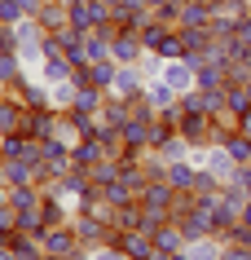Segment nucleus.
<instances>
[{
  "instance_id": "obj_9",
  "label": "nucleus",
  "mask_w": 251,
  "mask_h": 260,
  "mask_svg": "<svg viewBox=\"0 0 251 260\" xmlns=\"http://www.w3.org/2000/svg\"><path fill=\"white\" fill-rule=\"evenodd\" d=\"M146 102H150V106H154V115H159V110L176 106V102H181V93H176V88H172V84H167L163 75H154V80H146Z\"/></svg>"
},
{
  "instance_id": "obj_1",
  "label": "nucleus",
  "mask_w": 251,
  "mask_h": 260,
  "mask_svg": "<svg viewBox=\"0 0 251 260\" xmlns=\"http://www.w3.org/2000/svg\"><path fill=\"white\" fill-rule=\"evenodd\" d=\"M0 181L14 190V185H44V168L31 164V159H0Z\"/></svg>"
},
{
  "instance_id": "obj_4",
  "label": "nucleus",
  "mask_w": 251,
  "mask_h": 260,
  "mask_svg": "<svg viewBox=\"0 0 251 260\" xmlns=\"http://www.w3.org/2000/svg\"><path fill=\"white\" fill-rule=\"evenodd\" d=\"M111 97H124V102L146 97V75H141V67H119V75L111 84Z\"/></svg>"
},
{
  "instance_id": "obj_22",
  "label": "nucleus",
  "mask_w": 251,
  "mask_h": 260,
  "mask_svg": "<svg viewBox=\"0 0 251 260\" xmlns=\"http://www.w3.org/2000/svg\"><path fill=\"white\" fill-rule=\"evenodd\" d=\"M88 177H93V185H111V181H119V159H101V164L88 168Z\"/></svg>"
},
{
  "instance_id": "obj_19",
  "label": "nucleus",
  "mask_w": 251,
  "mask_h": 260,
  "mask_svg": "<svg viewBox=\"0 0 251 260\" xmlns=\"http://www.w3.org/2000/svg\"><path fill=\"white\" fill-rule=\"evenodd\" d=\"M154 154H159L163 164H176V159H190V141H185L181 133H172V137H167V141H163V146H159Z\"/></svg>"
},
{
  "instance_id": "obj_27",
  "label": "nucleus",
  "mask_w": 251,
  "mask_h": 260,
  "mask_svg": "<svg viewBox=\"0 0 251 260\" xmlns=\"http://www.w3.org/2000/svg\"><path fill=\"white\" fill-rule=\"evenodd\" d=\"M234 36H238V40H247V44H251V9H247L242 18H238V31H234Z\"/></svg>"
},
{
  "instance_id": "obj_26",
  "label": "nucleus",
  "mask_w": 251,
  "mask_h": 260,
  "mask_svg": "<svg viewBox=\"0 0 251 260\" xmlns=\"http://www.w3.org/2000/svg\"><path fill=\"white\" fill-rule=\"evenodd\" d=\"M0 53H18V36H14V27H0Z\"/></svg>"
},
{
  "instance_id": "obj_20",
  "label": "nucleus",
  "mask_w": 251,
  "mask_h": 260,
  "mask_svg": "<svg viewBox=\"0 0 251 260\" xmlns=\"http://www.w3.org/2000/svg\"><path fill=\"white\" fill-rule=\"evenodd\" d=\"M154 53L163 57V62H176V57H185V44H181V27H172L163 36V40H159V49H154Z\"/></svg>"
},
{
  "instance_id": "obj_31",
  "label": "nucleus",
  "mask_w": 251,
  "mask_h": 260,
  "mask_svg": "<svg viewBox=\"0 0 251 260\" xmlns=\"http://www.w3.org/2000/svg\"><path fill=\"white\" fill-rule=\"evenodd\" d=\"M40 260H66V256H53V251H44V256Z\"/></svg>"
},
{
  "instance_id": "obj_5",
  "label": "nucleus",
  "mask_w": 251,
  "mask_h": 260,
  "mask_svg": "<svg viewBox=\"0 0 251 260\" xmlns=\"http://www.w3.org/2000/svg\"><path fill=\"white\" fill-rule=\"evenodd\" d=\"M172 199H176V190L167 185V177L146 181V190L137 194V203H141V207H159V212H172Z\"/></svg>"
},
{
  "instance_id": "obj_15",
  "label": "nucleus",
  "mask_w": 251,
  "mask_h": 260,
  "mask_svg": "<svg viewBox=\"0 0 251 260\" xmlns=\"http://www.w3.org/2000/svg\"><path fill=\"white\" fill-rule=\"evenodd\" d=\"M167 185L172 190H194V177H198V168L190 164V159H176V164H167Z\"/></svg>"
},
{
  "instance_id": "obj_28",
  "label": "nucleus",
  "mask_w": 251,
  "mask_h": 260,
  "mask_svg": "<svg viewBox=\"0 0 251 260\" xmlns=\"http://www.w3.org/2000/svg\"><path fill=\"white\" fill-rule=\"evenodd\" d=\"M234 128H238V133H247V137H251V106H247V110H242V115H238V119H234Z\"/></svg>"
},
{
  "instance_id": "obj_2",
  "label": "nucleus",
  "mask_w": 251,
  "mask_h": 260,
  "mask_svg": "<svg viewBox=\"0 0 251 260\" xmlns=\"http://www.w3.org/2000/svg\"><path fill=\"white\" fill-rule=\"evenodd\" d=\"M176 133H181L190 146H203V141H211V133H216V119H211V115H203V110H181Z\"/></svg>"
},
{
  "instance_id": "obj_6",
  "label": "nucleus",
  "mask_w": 251,
  "mask_h": 260,
  "mask_svg": "<svg viewBox=\"0 0 251 260\" xmlns=\"http://www.w3.org/2000/svg\"><path fill=\"white\" fill-rule=\"evenodd\" d=\"M176 93H190V88H198V80H194V62H185V57H176V62H163V71H159Z\"/></svg>"
},
{
  "instance_id": "obj_8",
  "label": "nucleus",
  "mask_w": 251,
  "mask_h": 260,
  "mask_svg": "<svg viewBox=\"0 0 251 260\" xmlns=\"http://www.w3.org/2000/svg\"><path fill=\"white\" fill-rule=\"evenodd\" d=\"M119 247H124V256H128V260H150L154 238H150L146 230H119Z\"/></svg>"
},
{
  "instance_id": "obj_29",
  "label": "nucleus",
  "mask_w": 251,
  "mask_h": 260,
  "mask_svg": "<svg viewBox=\"0 0 251 260\" xmlns=\"http://www.w3.org/2000/svg\"><path fill=\"white\" fill-rule=\"evenodd\" d=\"M238 225H247V230H251V199L242 203V212H238Z\"/></svg>"
},
{
  "instance_id": "obj_21",
  "label": "nucleus",
  "mask_w": 251,
  "mask_h": 260,
  "mask_svg": "<svg viewBox=\"0 0 251 260\" xmlns=\"http://www.w3.org/2000/svg\"><path fill=\"white\" fill-rule=\"evenodd\" d=\"M190 260H221V238H194V243H185Z\"/></svg>"
},
{
  "instance_id": "obj_13",
  "label": "nucleus",
  "mask_w": 251,
  "mask_h": 260,
  "mask_svg": "<svg viewBox=\"0 0 251 260\" xmlns=\"http://www.w3.org/2000/svg\"><path fill=\"white\" fill-rule=\"evenodd\" d=\"M115 75H119V62H115V57H101V62H88V67H84V80L97 84V88H106V93H111Z\"/></svg>"
},
{
  "instance_id": "obj_11",
  "label": "nucleus",
  "mask_w": 251,
  "mask_h": 260,
  "mask_svg": "<svg viewBox=\"0 0 251 260\" xmlns=\"http://www.w3.org/2000/svg\"><path fill=\"white\" fill-rule=\"evenodd\" d=\"M70 159H75V168H93V164H101V159H111V154H106L101 137H84V141L70 146Z\"/></svg>"
},
{
  "instance_id": "obj_32",
  "label": "nucleus",
  "mask_w": 251,
  "mask_h": 260,
  "mask_svg": "<svg viewBox=\"0 0 251 260\" xmlns=\"http://www.w3.org/2000/svg\"><path fill=\"white\" fill-rule=\"evenodd\" d=\"M106 5H111V9H115V5H124V0H106Z\"/></svg>"
},
{
  "instance_id": "obj_7",
  "label": "nucleus",
  "mask_w": 251,
  "mask_h": 260,
  "mask_svg": "<svg viewBox=\"0 0 251 260\" xmlns=\"http://www.w3.org/2000/svg\"><path fill=\"white\" fill-rule=\"evenodd\" d=\"M106 97H111L106 88H97V84L84 80V84H80V93H75V102H70V110H75V115H101Z\"/></svg>"
},
{
  "instance_id": "obj_25",
  "label": "nucleus",
  "mask_w": 251,
  "mask_h": 260,
  "mask_svg": "<svg viewBox=\"0 0 251 260\" xmlns=\"http://www.w3.org/2000/svg\"><path fill=\"white\" fill-rule=\"evenodd\" d=\"M221 260H251L247 243H221Z\"/></svg>"
},
{
  "instance_id": "obj_24",
  "label": "nucleus",
  "mask_w": 251,
  "mask_h": 260,
  "mask_svg": "<svg viewBox=\"0 0 251 260\" xmlns=\"http://www.w3.org/2000/svg\"><path fill=\"white\" fill-rule=\"evenodd\" d=\"M22 5H18V0H0V22H5V27H14V22H22Z\"/></svg>"
},
{
  "instance_id": "obj_23",
  "label": "nucleus",
  "mask_w": 251,
  "mask_h": 260,
  "mask_svg": "<svg viewBox=\"0 0 251 260\" xmlns=\"http://www.w3.org/2000/svg\"><path fill=\"white\" fill-rule=\"evenodd\" d=\"M84 260H128V256H124V247H119V243H101V247H88Z\"/></svg>"
},
{
  "instance_id": "obj_12",
  "label": "nucleus",
  "mask_w": 251,
  "mask_h": 260,
  "mask_svg": "<svg viewBox=\"0 0 251 260\" xmlns=\"http://www.w3.org/2000/svg\"><path fill=\"white\" fill-rule=\"evenodd\" d=\"M150 238H154V247H159V251H167V256H172V251H181V247L190 243V238H185V230L176 225V220H167V225H159V230H154Z\"/></svg>"
},
{
  "instance_id": "obj_18",
  "label": "nucleus",
  "mask_w": 251,
  "mask_h": 260,
  "mask_svg": "<svg viewBox=\"0 0 251 260\" xmlns=\"http://www.w3.org/2000/svg\"><path fill=\"white\" fill-rule=\"evenodd\" d=\"M247 106H251L247 84H225V115H229V119H238V115H242Z\"/></svg>"
},
{
  "instance_id": "obj_10",
  "label": "nucleus",
  "mask_w": 251,
  "mask_h": 260,
  "mask_svg": "<svg viewBox=\"0 0 251 260\" xmlns=\"http://www.w3.org/2000/svg\"><path fill=\"white\" fill-rule=\"evenodd\" d=\"M35 22H40L49 36H57V31H66V27H70V14H66V5H62V0H44L40 14H35Z\"/></svg>"
},
{
  "instance_id": "obj_17",
  "label": "nucleus",
  "mask_w": 251,
  "mask_h": 260,
  "mask_svg": "<svg viewBox=\"0 0 251 260\" xmlns=\"http://www.w3.org/2000/svg\"><path fill=\"white\" fill-rule=\"evenodd\" d=\"M97 194H101L111 207H128V203H137V190H132L128 181H111V185H101Z\"/></svg>"
},
{
  "instance_id": "obj_14",
  "label": "nucleus",
  "mask_w": 251,
  "mask_h": 260,
  "mask_svg": "<svg viewBox=\"0 0 251 260\" xmlns=\"http://www.w3.org/2000/svg\"><path fill=\"white\" fill-rule=\"evenodd\" d=\"M128 119H132V106H128L124 97H106V106H101V115H97L101 128H124Z\"/></svg>"
},
{
  "instance_id": "obj_30",
  "label": "nucleus",
  "mask_w": 251,
  "mask_h": 260,
  "mask_svg": "<svg viewBox=\"0 0 251 260\" xmlns=\"http://www.w3.org/2000/svg\"><path fill=\"white\" fill-rule=\"evenodd\" d=\"M0 203H9V185L5 181H0Z\"/></svg>"
},
{
  "instance_id": "obj_33",
  "label": "nucleus",
  "mask_w": 251,
  "mask_h": 260,
  "mask_svg": "<svg viewBox=\"0 0 251 260\" xmlns=\"http://www.w3.org/2000/svg\"><path fill=\"white\" fill-rule=\"evenodd\" d=\"M247 172H251V164H247Z\"/></svg>"
},
{
  "instance_id": "obj_3",
  "label": "nucleus",
  "mask_w": 251,
  "mask_h": 260,
  "mask_svg": "<svg viewBox=\"0 0 251 260\" xmlns=\"http://www.w3.org/2000/svg\"><path fill=\"white\" fill-rule=\"evenodd\" d=\"M111 57L119 62V67H141V57H146L141 36H137V31H124V27H119V36L111 40Z\"/></svg>"
},
{
  "instance_id": "obj_16",
  "label": "nucleus",
  "mask_w": 251,
  "mask_h": 260,
  "mask_svg": "<svg viewBox=\"0 0 251 260\" xmlns=\"http://www.w3.org/2000/svg\"><path fill=\"white\" fill-rule=\"evenodd\" d=\"M207 22H211V9L198 0H185L181 14H176V27H207Z\"/></svg>"
}]
</instances>
